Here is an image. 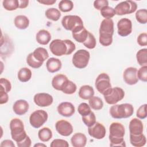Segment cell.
<instances>
[{
    "mask_svg": "<svg viewBox=\"0 0 147 147\" xmlns=\"http://www.w3.org/2000/svg\"><path fill=\"white\" fill-rule=\"evenodd\" d=\"M137 8V3L133 1H125L119 3L115 7V14L122 16L135 12Z\"/></svg>",
    "mask_w": 147,
    "mask_h": 147,
    "instance_id": "10",
    "label": "cell"
},
{
    "mask_svg": "<svg viewBox=\"0 0 147 147\" xmlns=\"http://www.w3.org/2000/svg\"><path fill=\"white\" fill-rule=\"evenodd\" d=\"M138 63L141 67L147 65V49L143 48L139 50L136 54Z\"/></svg>",
    "mask_w": 147,
    "mask_h": 147,
    "instance_id": "31",
    "label": "cell"
},
{
    "mask_svg": "<svg viewBox=\"0 0 147 147\" xmlns=\"http://www.w3.org/2000/svg\"><path fill=\"white\" fill-rule=\"evenodd\" d=\"M95 86L98 91L103 94L106 90L111 87L109 76L106 73L100 74L95 80Z\"/></svg>",
    "mask_w": 147,
    "mask_h": 147,
    "instance_id": "11",
    "label": "cell"
},
{
    "mask_svg": "<svg viewBox=\"0 0 147 147\" xmlns=\"http://www.w3.org/2000/svg\"><path fill=\"white\" fill-rule=\"evenodd\" d=\"M57 110L61 116L69 117L75 113V108L72 103L68 102H64L58 105Z\"/></svg>",
    "mask_w": 147,
    "mask_h": 147,
    "instance_id": "17",
    "label": "cell"
},
{
    "mask_svg": "<svg viewBox=\"0 0 147 147\" xmlns=\"http://www.w3.org/2000/svg\"><path fill=\"white\" fill-rule=\"evenodd\" d=\"M51 147H68L69 144L66 140L63 139H55L50 144Z\"/></svg>",
    "mask_w": 147,
    "mask_h": 147,
    "instance_id": "45",
    "label": "cell"
},
{
    "mask_svg": "<svg viewBox=\"0 0 147 147\" xmlns=\"http://www.w3.org/2000/svg\"><path fill=\"white\" fill-rule=\"evenodd\" d=\"M51 52L55 56L71 55L76 49L75 44L70 40L55 39L49 45Z\"/></svg>",
    "mask_w": 147,
    "mask_h": 147,
    "instance_id": "1",
    "label": "cell"
},
{
    "mask_svg": "<svg viewBox=\"0 0 147 147\" xmlns=\"http://www.w3.org/2000/svg\"><path fill=\"white\" fill-rule=\"evenodd\" d=\"M56 131L63 136H69L73 132V127L70 122L66 120L61 119L56 122L55 124Z\"/></svg>",
    "mask_w": 147,
    "mask_h": 147,
    "instance_id": "15",
    "label": "cell"
},
{
    "mask_svg": "<svg viewBox=\"0 0 147 147\" xmlns=\"http://www.w3.org/2000/svg\"><path fill=\"white\" fill-rule=\"evenodd\" d=\"M32 71L30 69L26 67L21 68L17 74L18 80L21 82H28L32 78Z\"/></svg>",
    "mask_w": 147,
    "mask_h": 147,
    "instance_id": "29",
    "label": "cell"
},
{
    "mask_svg": "<svg viewBox=\"0 0 147 147\" xmlns=\"http://www.w3.org/2000/svg\"><path fill=\"white\" fill-rule=\"evenodd\" d=\"M109 2L107 0H96L94 2V7L98 10H100L103 7L108 6Z\"/></svg>",
    "mask_w": 147,
    "mask_h": 147,
    "instance_id": "47",
    "label": "cell"
},
{
    "mask_svg": "<svg viewBox=\"0 0 147 147\" xmlns=\"http://www.w3.org/2000/svg\"><path fill=\"white\" fill-rule=\"evenodd\" d=\"M29 106L28 102L24 99H20L16 101L13 106L14 112L18 115H24L29 110Z\"/></svg>",
    "mask_w": 147,
    "mask_h": 147,
    "instance_id": "20",
    "label": "cell"
},
{
    "mask_svg": "<svg viewBox=\"0 0 147 147\" xmlns=\"http://www.w3.org/2000/svg\"><path fill=\"white\" fill-rule=\"evenodd\" d=\"M130 134L138 135L143 133L144 126L142 121L138 118H133L129 122Z\"/></svg>",
    "mask_w": 147,
    "mask_h": 147,
    "instance_id": "18",
    "label": "cell"
},
{
    "mask_svg": "<svg viewBox=\"0 0 147 147\" xmlns=\"http://www.w3.org/2000/svg\"><path fill=\"white\" fill-rule=\"evenodd\" d=\"M32 53L34 57L41 63H44V61L49 57V54L47 50L42 47L37 48Z\"/></svg>",
    "mask_w": 147,
    "mask_h": 147,
    "instance_id": "28",
    "label": "cell"
},
{
    "mask_svg": "<svg viewBox=\"0 0 147 147\" xmlns=\"http://www.w3.org/2000/svg\"><path fill=\"white\" fill-rule=\"evenodd\" d=\"M34 147H36V146H37V147H38V146H44V147H47L46 145L43 144H39V143L35 144V145H34Z\"/></svg>",
    "mask_w": 147,
    "mask_h": 147,
    "instance_id": "54",
    "label": "cell"
},
{
    "mask_svg": "<svg viewBox=\"0 0 147 147\" xmlns=\"http://www.w3.org/2000/svg\"><path fill=\"white\" fill-rule=\"evenodd\" d=\"M90 54L85 49L77 51L72 56V62L74 65L79 69L86 68L89 62Z\"/></svg>",
    "mask_w": 147,
    "mask_h": 147,
    "instance_id": "7",
    "label": "cell"
},
{
    "mask_svg": "<svg viewBox=\"0 0 147 147\" xmlns=\"http://www.w3.org/2000/svg\"><path fill=\"white\" fill-rule=\"evenodd\" d=\"M94 88L89 85H84L80 87L79 90V96L84 100L90 99L94 95Z\"/></svg>",
    "mask_w": 147,
    "mask_h": 147,
    "instance_id": "25",
    "label": "cell"
},
{
    "mask_svg": "<svg viewBox=\"0 0 147 147\" xmlns=\"http://www.w3.org/2000/svg\"><path fill=\"white\" fill-rule=\"evenodd\" d=\"M33 100L35 104L39 107H48L52 105L53 99L50 94L41 92L36 94L34 96Z\"/></svg>",
    "mask_w": 147,
    "mask_h": 147,
    "instance_id": "14",
    "label": "cell"
},
{
    "mask_svg": "<svg viewBox=\"0 0 147 147\" xmlns=\"http://www.w3.org/2000/svg\"><path fill=\"white\" fill-rule=\"evenodd\" d=\"M103 95L107 103L109 105H115L124 98L125 92L120 87H111L106 90Z\"/></svg>",
    "mask_w": 147,
    "mask_h": 147,
    "instance_id": "6",
    "label": "cell"
},
{
    "mask_svg": "<svg viewBox=\"0 0 147 147\" xmlns=\"http://www.w3.org/2000/svg\"><path fill=\"white\" fill-rule=\"evenodd\" d=\"M14 23L17 28L24 30L29 26V20L25 16L18 15L15 17Z\"/></svg>",
    "mask_w": 147,
    "mask_h": 147,
    "instance_id": "27",
    "label": "cell"
},
{
    "mask_svg": "<svg viewBox=\"0 0 147 147\" xmlns=\"http://www.w3.org/2000/svg\"><path fill=\"white\" fill-rule=\"evenodd\" d=\"M45 16L49 20L57 21L61 17V13L56 8H49L45 11Z\"/></svg>",
    "mask_w": 147,
    "mask_h": 147,
    "instance_id": "32",
    "label": "cell"
},
{
    "mask_svg": "<svg viewBox=\"0 0 147 147\" xmlns=\"http://www.w3.org/2000/svg\"><path fill=\"white\" fill-rule=\"evenodd\" d=\"M61 24L65 29L71 30V32L84 26L82 18L76 15L65 16L62 18Z\"/></svg>",
    "mask_w": 147,
    "mask_h": 147,
    "instance_id": "8",
    "label": "cell"
},
{
    "mask_svg": "<svg viewBox=\"0 0 147 147\" xmlns=\"http://www.w3.org/2000/svg\"><path fill=\"white\" fill-rule=\"evenodd\" d=\"M68 78L63 74L55 75L52 80V86L56 90L62 91L68 81Z\"/></svg>",
    "mask_w": 147,
    "mask_h": 147,
    "instance_id": "19",
    "label": "cell"
},
{
    "mask_svg": "<svg viewBox=\"0 0 147 147\" xmlns=\"http://www.w3.org/2000/svg\"><path fill=\"white\" fill-rule=\"evenodd\" d=\"M88 103L90 107L95 110H99L103 107V102L98 96H93L89 99Z\"/></svg>",
    "mask_w": 147,
    "mask_h": 147,
    "instance_id": "33",
    "label": "cell"
},
{
    "mask_svg": "<svg viewBox=\"0 0 147 147\" xmlns=\"http://www.w3.org/2000/svg\"><path fill=\"white\" fill-rule=\"evenodd\" d=\"M137 117L141 119H145L146 117V104L141 105L137 110Z\"/></svg>",
    "mask_w": 147,
    "mask_h": 147,
    "instance_id": "46",
    "label": "cell"
},
{
    "mask_svg": "<svg viewBox=\"0 0 147 147\" xmlns=\"http://www.w3.org/2000/svg\"><path fill=\"white\" fill-rule=\"evenodd\" d=\"M114 34V22L112 19H104L99 28V42L105 47L110 45L113 42Z\"/></svg>",
    "mask_w": 147,
    "mask_h": 147,
    "instance_id": "3",
    "label": "cell"
},
{
    "mask_svg": "<svg viewBox=\"0 0 147 147\" xmlns=\"http://www.w3.org/2000/svg\"><path fill=\"white\" fill-rule=\"evenodd\" d=\"M88 133L89 135L97 140H100L106 136V128L100 123L96 122L92 126L88 127Z\"/></svg>",
    "mask_w": 147,
    "mask_h": 147,
    "instance_id": "13",
    "label": "cell"
},
{
    "mask_svg": "<svg viewBox=\"0 0 147 147\" xmlns=\"http://www.w3.org/2000/svg\"><path fill=\"white\" fill-rule=\"evenodd\" d=\"M38 137L41 141L48 142L52 137V131L49 128L44 127L39 130L38 132Z\"/></svg>",
    "mask_w": 147,
    "mask_h": 147,
    "instance_id": "30",
    "label": "cell"
},
{
    "mask_svg": "<svg viewBox=\"0 0 147 147\" xmlns=\"http://www.w3.org/2000/svg\"><path fill=\"white\" fill-rule=\"evenodd\" d=\"M82 119L85 125L88 127L92 126L96 122V117L92 111H91L88 115L82 116Z\"/></svg>",
    "mask_w": 147,
    "mask_h": 147,
    "instance_id": "38",
    "label": "cell"
},
{
    "mask_svg": "<svg viewBox=\"0 0 147 147\" xmlns=\"http://www.w3.org/2000/svg\"><path fill=\"white\" fill-rule=\"evenodd\" d=\"M136 18L137 21L142 24L147 22V10L145 9L138 10L136 13Z\"/></svg>",
    "mask_w": 147,
    "mask_h": 147,
    "instance_id": "36",
    "label": "cell"
},
{
    "mask_svg": "<svg viewBox=\"0 0 147 147\" xmlns=\"http://www.w3.org/2000/svg\"><path fill=\"white\" fill-rule=\"evenodd\" d=\"M20 9H25L28 6L29 1L28 0H18Z\"/></svg>",
    "mask_w": 147,
    "mask_h": 147,
    "instance_id": "52",
    "label": "cell"
},
{
    "mask_svg": "<svg viewBox=\"0 0 147 147\" xmlns=\"http://www.w3.org/2000/svg\"><path fill=\"white\" fill-rule=\"evenodd\" d=\"M3 7L7 11L16 10L19 7L18 0H4L2 2Z\"/></svg>",
    "mask_w": 147,
    "mask_h": 147,
    "instance_id": "34",
    "label": "cell"
},
{
    "mask_svg": "<svg viewBox=\"0 0 147 147\" xmlns=\"http://www.w3.org/2000/svg\"><path fill=\"white\" fill-rule=\"evenodd\" d=\"M71 142L74 147H84L87 143V137L82 133H76L71 137Z\"/></svg>",
    "mask_w": 147,
    "mask_h": 147,
    "instance_id": "23",
    "label": "cell"
},
{
    "mask_svg": "<svg viewBox=\"0 0 147 147\" xmlns=\"http://www.w3.org/2000/svg\"><path fill=\"white\" fill-rule=\"evenodd\" d=\"M100 14L105 19H111L115 15V12L114 9L109 6L103 7L100 10Z\"/></svg>",
    "mask_w": 147,
    "mask_h": 147,
    "instance_id": "37",
    "label": "cell"
},
{
    "mask_svg": "<svg viewBox=\"0 0 147 147\" xmlns=\"http://www.w3.org/2000/svg\"><path fill=\"white\" fill-rule=\"evenodd\" d=\"M118 34L122 37H126L131 34L132 32V22L127 18L119 20L117 23Z\"/></svg>",
    "mask_w": 147,
    "mask_h": 147,
    "instance_id": "12",
    "label": "cell"
},
{
    "mask_svg": "<svg viewBox=\"0 0 147 147\" xmlns=\"http://www.w3.org/2000/svg\"><path fill=\"white\" fill-rule=\"evenodd\" d=\"M137 78L140 80L146 82H147V65L141 67L137 73Z\"/></svg>",
    "mask_w": 147,
    "mask_h": 147,
    "instance_id": "43",
    "label": "cell"
},
{
    "mask_svg": "<svg viewBox=\"0 0 147 147\" xmlns=\"http://www.w3.org/2000/svg\"><path fill=\"white\" fill-rule=\"evenodd\" d=\"M62 66L61 61L55 57L49 58L46 63V67L48 72L54 73L59 71Z\"/></svg>",
    "mask_w": 147,
    "mask_h": 147,
    "instance_id": "21",
    "label": "cell"
},
{
    "mask_svg": "<svg viewBox=\"0 0 147 147\" xmlns=\"http://www.w3.org/2000/svg\"><path fill=\"white\" fill-rule=\"evenodd\" d=\"M137 43L140 46L147 45V34L146 33H142L139 34L137 39Z\"/></svg>",
    "mask_w": 147,
    "mask_h": 147,
    "instance_id": "48",
    "label": "cell"
},
{
    "mask_svg": "<svg viewBox=\"0 0 147 147\" xmlns=\"http://www.w3.org/2000/svg\"><path fill=\"white\" fill-rule=\"evenodd\" d=\"M10 129L12 139L16 142H20L24 140L28 135L24 129L23 122L18 118H13L10 122Z\"/></svg>",
    "mask_w": 147,
    "mask_h": 147,
    "instance_id": "5",
    "label": "cell"
},
{
    "mask_svg": "<svg viewBox=\"0 0 147 147\" xmlns=\"http://www.w3.org/2000/svg\"><path fill=\"white\" fill-rule=\"evenodd\" d=\"M32 141L30 137L28 136L24 140L17 143V145L18 147H30L31 146Z\"/></svg>",
    "mask_w": 147,
    "mask_h": 147,
    "instance_id": "49",
    "label": "cell"
},
{
    "mask_svg": "<svg viewBox=\"0 0 147 147\" xmlns=\"http://www.w3.org/2000/svg\"><path fill=\"white\" fill-rule=\"evenodd\" d=\"M36 39L37 42L41 45H47L51 40V34L47 30H40L36 34Z\"/></svg>",
    "mask_w": 147,
    "mask_h": 147,
    "instance_id": "24",
    "label": "cell"
},
{
    "mask_svg": "<svg viewBox=\"0 0 147 147\" xmlns=\"http://www.w3.org/2000/svg\"><path fill=\"white\" fill-rule=\"evenodd\" d=\"M137 73V69L135 67H130L126 68L123 74V78L125 82L129 85L136 84L138 81Z\"/></svg>",
    "mask_w": 147,
    "mask_h": 147,
    "instance_id": "16",
    "label": "cell"
},
{
    "mask_svg": "<svg viewBox=\"0 0 147 147\" xmlns=\"http://www.w3.org/2000/svg\"><path fill=\"white\" fill-rule=\"evenodd\" d=\"M48 118V113L42 110H37L33 112L29 117V122L31 126L38 129L47 122Z\"/></svg>",
    "mask_w": 147,
    "mask_h": 147,
    "instance_id": "9",
    "label": "cell"
},
{
    "mask_svg": "<svg viewBox=\"0 0 147 147\" xmlns=\"http://www.w3.org/2000/svg\"><path fill=\"white\" fill-rule=\"evenodd\" d=\"M109 140L110 146H126L123 139L125 130L122 124L113 122L109 127Z\"/></svg>",
    "mask_w": 147,
    "mask_h": 147,
    "instance_id": "2",
    "label": "cell"
},
{
    "mask_svg": "<svg viewBox=\"0 0 147 147\" xmlns=\"http://www.w3.org/2000/svg\"><path fill=\"white\" fill-rule=\"evenodd\" d=\"M130 144L136 147H141L145 145L146 142V137L143 133L138 135L130 134Z\"/></svg>",
    "mask_w": 147,
    "mask_h": 147,
    "instance_id": "26",
    "label": "cell"
},
{
    "mask_svg": "<svg viewBox=\"0 0 147 147\" xmlns=\"http://www.w3.org/2000/svg\"><path fill=\"white\" fill-rule=\"evenodd\" d=\"M83 45L88 49H94L96 47V41L94 36L90 32H88V34L86 40L83 43Z\"/></svg>",
    "mask_w": 147,
    "mask_h": 147,
    "instance_id": "40",
    "label": "cell"
},
{
    "mask_svg": "<svg viewBox=\"0 0 147 147\" xmlns=\"http://www.w3.org/2000/svg\"><path fill=\"white\" fill-rule=\"evenodd\" d=\"M88 31L84 27L79 28L72 32V35L73 38L78 42L83 43L87 39Z\"/></svg>",
    "mask_w": 147,
    "mask_h": 147,
    "instance_id": "22",
    "label": "cell"
},
{
    "mask_svg": "<svg viewBox=\"0 0 147 147\" xmlns=\"http://www.w3.org/2000/svg\"><path fill=\"white\" fill-rule=\"evenodd\" d=\"M38 2L45 5H52L56 3V0H41V1H37Z\"/></svg>",
    "mask_w": 147,
    "mask_h": 147,
    "instance_id": "53",
    "label": "cell"
},
{
    "mask_svg": "<svg viewBox=\"0 0 147 147\" xmlns=\"http://www.w3.org/2000/svg\"><path fill=\"white\" fill-rule=\"evenodd\" d=\"M78 111L80 115L82 116H84L90 114L91 111V110L90 105L86 103L83 102L79 105L78 107Z\"/></svg>",
    "mask_w": 147,
    "mask_h": 147,
    "instance_id": "42",
    "label": "cell"
},
{
    "mask_svg": "<svg viewBox=\"0 0 147 147\" xmlns=\"http://www.w3.org/2000/svg\"><path fill=\"white\" fill-rule=\"evenodd\" d=\"M76 85L74 82L69 80L61 91L64 94L71 95L76 92Z\"/></svg>",
    "mask_w": 147,
    "mask_h": 147,
    "instance_id": "41",
    "label": "cell"
},
{
    "mask_svg": "<svg viewBox=\"0 0 147 147\" xmlns=\"http://www.w3.org/2000/svg\"><path fill=\"white\" fill-rule=\"evenodd\" d=\"M1 146H8V147H15V145L13 142L10 140H5L1 142L0 144Z\"/></svg>",
    "mask_w": 147,
    "mask_h": 147,
    "instance_id": "51",
    "label": "cell"
},
{
    "mask_svg": "<svg viewBox=\"0 0 147 147\" xmlns=\"http://www.w3.org/2000/svg\"><path fill=\"white\" fill-rule=\"evenodd\" d=\"M0 85H1V90H3L6 92L10 91L11 89V85L10 82L6 78H1L0 79Z\"/></svg>",
    "mask_w": 147,
    "mask_h": 147,
    "instance_id": "44",
    "label": "cell"
},
{
    "mask_svg": "<svg viewBox=\"0 0 147 147\" xmlns=\"http://www.w3.org/2000/svg\"><path fill=\"white\" fill-rule=\"evenodd\" d=\"M9 96L7 92L0 90V104L2 105L7 102Z\"/></svg>",
    "mask_w": 147,
    "mask_h": 147,
    "instance_id": "50",
    "label": "cell"
},
{
    "mask_svg": "<svg viewBox=\"0 0 147 147\" xmlns=\"http://www.w3.org/2000/svg\"><path fill=\"white\" fill-rule=\"evenodd\" d=\"M74 3L69 0H62L59 3V8L63 12H68L72 10Z\"/></svg>",
    "mask_w": 147,
    "mask_h": 147,
    "instance_id": "35",
    "label": "cell"
},
{
    "mask_svg": "<svg viewBox=\"0 0 147 147\" xmlns=\"http://www.w3.org/2000/svg\"><path fill=\"white\" fill-rule=\"evenodd\" d=\"M26 63L33 68H38L42 66L43 63L39 62L33 56L32 52L29 53L26 57Z\"/></svg>",
    "mask_w": 147,
    "mask_h": 147,
    "instance_id": "39",
    "label": "cell"
},
{
    "mask_svg": "<svg viewBox=\"0 0 147 147\" xmlns=\"http://www.w3.org/2000/svg\"><path fill=\"white\" fill-rule=\"evenodd\" d=\"M111 116L115 119L127 118L131 117L134 113V107L130 103L113 105L110 109Z\"/></svg>",
    "mask_w": 147,
    "mask_h": 147,
    "instance_id": "4",
    "label": "cell"
}]
</instances>
